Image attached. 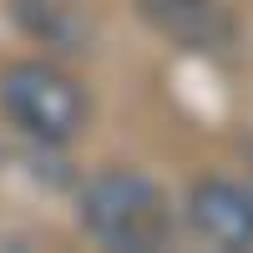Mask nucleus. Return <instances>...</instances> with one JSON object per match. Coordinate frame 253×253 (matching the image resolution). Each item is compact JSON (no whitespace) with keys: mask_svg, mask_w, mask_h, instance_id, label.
<instances>
[{"mask_svg":"<svg viewBox=\"0 0 253 253\" xmlns=\"http://www.w3.org/2000/svg\"><path fill=\"white\" fill-rule=\"evenodd\" d=\"M142 10L152 15V26L193 51H223L233 41V20L218 0H142Z\"/></svg>","mask_w":253,"mask_h":253,"instance_id":"4","label":"nucleus"},{"mask_svg":"<svg viewBox=\"0 0 253 253\" xmlns=\"http://www.w3.org/2000/svg\"><path fill=\"white\" fill-rule=\"evenodd\" d=\"M187 218L218 248H253V187L228 177H198L187 193Z\"/></svg>","mask_w":253,"mask_h":253,"instance_id":"3","label":"nucleus"},{"mask_svg":"<svg viewBox=\"0 0 253 253\" xmlns=\"http://www.w3.org/2000/svg\"><path fill=\"white\" fill-rule=\"evenodd\" d=\"M81 228L107 248H162L172 238V208L137 167H107L81 187Z\"/></svg>","mask_w":253,"mask_h":253,"instance_id":"1","label":"nucleus"},{"mask_svg":"<svg viewBox=\"0 0 253 253\" xmlns=\"http://www.w3.org/2000/svg\"><path fill=\"white\" fill-rule=\"evenodd\" d=\"M0 112L20 137L61 147L86 126V91L51 61H10L0 71Z\"/></svg>","mask_w":253,"mask_h":253,"instance_id":"2","label":"nucleus"}]
</instances>
